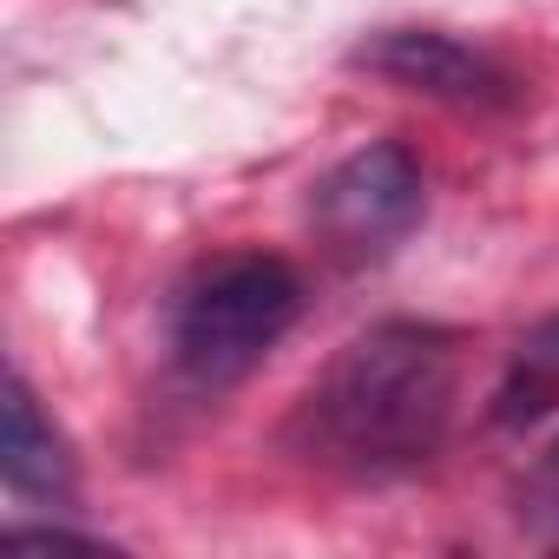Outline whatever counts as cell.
Wrapping results in <instances>:
<instances>
[{"label": "cell", "mask_w": 559, "mask_h": 559, "mask_svg": "<svg viewBox=\"0 0 559 559\" xmlns=\"http://www.w3.org/2000/svg\"><path fill=\"white\" fill-rule=\"evenodd\" d=\"M461 402V336L441 323L389 317L349 336L330 369L297 395L284 448L304 467L343 480H408L435 467L454 435Z\"/></svg>", "instance_id": "1"}, {"label": "cell", "mask_w": 559, "mask_h": 559, "mask_svg": "<svg viewBox=\"0 0 559 559\" xmlns=\"http://www.w3.org/2000/svg\"><path fill=\"white\" fill-rule=\"evenodd\" d=\"M297 317H304V276L270 250H237L204 263L171 297L165 349L185 389L224 395L297 330Z\"/></svg>", "instance_id": "2"}, {"label": "cell", "mask_w": 559, "mask_h": 559, "mask_svg": "<svg viewBox=\"0 0 559 559\" xmlns=\"http://www.w3.org/2000/svg\"><path fill=\"white\" fill-rule=\"evenodd\" d=\"M421 217H428V171L402 139H369L310 185L317 243L349 270L395 257L421 230Z\"/></svg>", "instance_id": "3"}, {"label": "cell", "mask_w": 559, "mask_h": 559, "mask_svg": "<svg viewBox=\"0 0 559 559\" xmlns=\"http://www.w3.org/2000/svg\"><path fill=\"white\" fill-rule=\"evenodd\" d=\"M349 67L402 93H421L435 106H454V112H513L526 99V80L500 53L448 27H376L349 47Z\"/></svg>", "instance_id": "4"}, {"label": "cell", "mask_w": 559, "mask_h": 559, "mask_svg": "<svg viewBox=\"0 0 559 559\" xmlns=\"http://www.w3.org/2000/svg\"><path fill=\"white\" fill-rule=\"evenodd\" d=\"M0 474H8L14 507H47L60 520L80 513V461L27 376H8V441H0Z\"/></svg>", "instance_id": "5"}, {"label": "cell", "mask_w": 559, "mask_h": 559, "mask_svg": "<svg viewBox=\"0 0 559 559\" xmlns=\"http://www.w3.org/2000/svg\"><path fill=\"white\" fill-rule=\"evenodd\" d=\"M513 507H520V520H526L539 539H559V441L526 467V480H520Z\"/></svg>", "instance_id": "6"}, {"label": "cell", "mask_w": 559, "mask_h": 559, "mask_svg": "<svg viewBox=\"0 0 559 559\" xmlns=\"http://www.w3.org/2000/svg\"><path fill=\"white\" fill-rule=\"evenodd\" d=\"M520 362H533V369H552V376H559V310L520 336Z\"/></svg>", "instance_id": "7"}]
</instances>
